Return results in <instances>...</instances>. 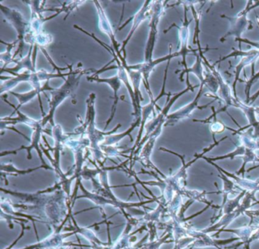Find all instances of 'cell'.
Wrapping results in <instances>:
<instances>
[{
  "label": "cell",
  "instance_id": "30bf717a",
  "mask_svg": "<svg viewBox=\"0 0 259 249\" xmlns=\"http://www.w3.org/2000/svg\"><path fill=\"white\" fill-rule=\"evenodd\" d=\"M170 56H168L165 58H162V59H156V60L148 61L142 63L137 64V65H130V68L131 69L136 70V71H140L142 73V76H143L144 79V85H145V88H146L147 91H148L150 97H153L152 94H151V89H150L149 81H148V78H149L150 74H151L152 70L154 69L155 65L160 62H163V61L169 59Z\"/></svg>",
  "mask_w": 259,
  "mask_h": 249
},
{
  "label": "cell",
  "instance_id": "5b68a950",
  "mask_svg": "<svg viewBox=\"0 0 259 249\" xmlns=\"http://www.w3.org/2000/svg\"><path fill=\"white\" fill-rule=\"evenodd\" d=\"M152 2L151 1H147L145 3H144L143 6L141 8L140 10L137 12V13L135 14L132 18H130V19L127 20L123 24H122L121 27H119V30H122L123 27H125V26L127 25L128 22H130L131 20H133V25H132L131 30H130V33H128L127 37L124 39L123 42L122 44V47H121L120 52L121 53H123L124 58L126 57V52H125V47H126L127 44L130 42L131 38L133 37V34H134L135 31L139 28L140 24L146 19L147 18H148L150 15H151V6H150V5H151ZM153 4V3H152ZM152 6V5H151Z\"/></svg>",
  "mask_w": 259,
  "mask_h": 249
},
{
  "label": "cell",
  "instance_id": "9c48e42d",
  "mask_svg": "<svg viewBox=\"0 0 259 249\" xmlns=\"http://www.w3.org/2000/svg\"><path fill=\"white\" fill-rule=\"evenodd\" d=\"M54 90H55V88H53L49 86V80H48V81H46L44 84L43 86H40L37 88H34L33 91H29V92L28 93H23V94H21V93L13 92V91H11V92L10 93L12 95L14 96V97H16V98L19 100V105L18 106V107H16L18 109H19L22 105L28 103V102L33 100V99L35 97V96H37L39 98V102H40V109H41L42 115H45L43 106H42L41 99H40V93H45V91H54Z\"/></svg>",
  "mask_w": 259,
  "mask_h": 249
},
{
  "label": "cell",
  "instance_id": "7c38bea8",
  "mask_svg": "<svg viewBox=\"0 0 259 249\" xmlns=\"http://www.w3.org/2000/svg\"><path fill=\"white\" fill-rule=\"evenodd\" d=\"M125 68L126 69L127 72H128L132 86H133V90H134L135 97H136L138 108H141L140 100H142V101L144 100L140 90V84L142 79H143V76H142V73H141L140 71L131 69V68H130V65H127L125 67Z\"/></svg>",
  "mask_w": 259,
  "mask_h": 249
},
{
  "label": "cell",
  "instance_id": "7a4b0ae2",
  "mask_svg": "<svg viewBox=\"0 0 259 249\" xmlns=\"http://www.w3.org/2000/svg\"><path fill=\"white\" fill-rule=\"evenodd\" d=\"M69 73L67 74H54V73H49L46 70L41 69L40 71H25L24 72L20 73V74H14V77H4L1 75V80L6 79L7 80H2L1 85H0V93L1 95L4 94V93L11 92L13 88H16L19 84L22 82H28L32 85L33 88H37L39 87L43 86L42 81H48L52 78L55 77H62L65 79L66 76H69Z\"/></svg>",
  "mask_w": 259,
  "mask_h": 249
},
{
  "label": "cell",
  "instance_id": "6da1fadb",
  "mask_svg": "<svg viewBox=\"0 0 259 249\" xmlns=\"http://www.w3.org/2000/svg\"><path fill=\"white\" fill-rule=\"evenodd\" d=\"M69 69V74L67 79L65 80V83L62 85L60 88H55V90L51 91V100L49 102L50 110L49 113L47 116L44 118L42 121V124L45 126L48 121H51V124H54V115L56 109L58 107L59 105L61 104L62 102L64 101L66 98L71 97L74 98L75 96V91L79 85L80 80L81 77L85 73L92 71V69L84 70L82 68H78L76 70H73V65H67Z\"/></svg>",
  "mask_w": 259,
  "mask_h": 249
},
{
  "label": "cell",
  "instance_id": "52a82bcc",
  "mask_svg": "<svg viewBox=\"0 0 259 249\" xmlns=\"http://www.w3.org/2000/svg\"><path fill=\"white\" fill-rule=\"evenodd\" d=\"M94 4L96 6L98 16H99L100 27H101L102 31L110 37L112 44H113V48L114 49L115 52H116V55H117L119 59H125V58H124L123 55L121 53L120 50H119V47L120 46V44H118L117 40L116 39L115 31L113 30V27H112L111 24H110L107 15H106L105 12H104V8L101 6V3H100V2L95 1L94 2Z\"/></svg>",
  "mask_w": 259,
  "mask_h": 249
},
{
  "label": "cell",
  "instance_id": "5bb4252c",
  "mask_svg": "<svg viewBox=\"0 0 259 249\" xmlns=\"http://www.w3.org/2000/svg\"><path fill=\"white\" fill-rule=\"evenodd\" d=\"M40 50H41L42 52H43L44 54L45 55V56H46L47 59H48V60L49 61L50 63L51 64V65L54 66V68H55V69H57V71H58L59 74H61V71H64V70L69 69V68H59L58 66H57L56 65V64L54 63V62H53L52 59H51V58L50 57L49 55H48V53H47L46 50H45V48H40Z\"/></svg>",
  "mask_w": 259,
  "mask_h": 249
},
{
  "label": "cell",
  "instance_id": "8fae6325",
  "mask_svg": "<svg viewBox=\"0 0 259 249\" xmlns=\"http://www.w3.org/2000/svg\"><path fill=\"white\" fill-rule=\"evenodd\" d=\"M33 49H34V46H31L29 52L25 57L21 58L19 59H13V62H16V66L14 68H6L4 69H1V74H4V71L10 73L12 74H18L22 69H25V71H33V72L37 71H36L35 66L33 63V61L31 60Z\"/></svg>",
  "mask_w": 259,
  "mask_h": 249
},
{
  "label": "cell",
  "instance_id": "4fadbf2b",
  "mask_svg": "<svg viewBox=\"0 0 259 249\" xmlns=\"http://www.w3.org/2000/svg\"><path fill=\"white\" fill-rule=\"evenodd\" d=\"M1 43L7 46V51L1 53V55H0V59H1V64H2L1 69H4L8 64H10V62H13L14 58H13V55L11 54V51L16 47V44L19 43V40L17 39L15 42L11 43V44L4 42V40H1Z\"/></svg>",
  "mask_w": 259,
  "mask_h": 249
},
{
  "label": "cell",
  "instance_id": "8992f818",
  "mask_svg": "<svg viewBox=\"0 0 259 249\" xmlns=\"http://www.w3.org/2000/svg\"><path fill=\"white\" fill-rule=\"evenodd\" d=\"M161 3L160 2H153L154 6H151V21L150 24V33L148 37V44L145 50V59L146 62L152 60L153 50H154V43H155L156 34H157V24L158 23L159 18L161 13Z\"/></svg>",
  "mask_w": 259,
  "mask_h": 249
},
{
  "label": "cell",
  "instance_id": "ba28073f",
  "mask_svg": "<svg viewBox=\"0 0 259 249\" xmlns=\"http://www.w3.org/2000/svg\"><path fill=\"white\" fill-rule=\"evenodd\" d=\"M87 79L89 81L108 84L110 88L113 89V94H114V96H113L114 102H113V107H112L111 116H110V119L107 121V124H106V128H107V126L110 124V121L113 119V117H114L115 112H116V106H117L119 98V96H118V92H119V89H120L121 87H122V80L119 78V75H118L117 74H116V75L113 76V77H108V78H101V77H98H98L92 76V77H88Z\"/></svg>",
  "mask_w": 259,
  "mask_h": 249
},
{
  "label": "cell",
  "instance_id": "277c9868",
  "mask_svg": "<svg viewBox=\"0 0 259 249\" xmlns=\"http://www.w3.org/2000/svg\"><path fill=\"white\" fill-rule=\"evenodd\" d=\"M0 9L5 15L7 21L14 27L18 33L19 48L15 53L13 58L15 59L18 54L21 56V58H22V50H23L24 44H25V36L26 34L27 29H28V22L25 21L22 14L19 11L4 6L2 3H0Z\"/></svg>",
  "mask_w": 259,
  "mask_h": 249
},
{
  "label": "cell",
  "instance_id": "3957f363",
  "mask_svg": "<svg viewBox=\"0 0 259 249\" xmlns=\"http://www.w3.org/2000/svg\"><path fill=\"white\" fill-rule=\"evenodd\" d=\"M25 3L28 4L30 6V9H31V20L28 22V27L25 36V43L33 46L35 36L45 32L43 30V26L45 23L53 18H55L61 12H57L55 15L45 18L42 15L41 12L44 11V6L46 2L42 3L40 1H29L25 2Z\"/></svg>",
  "mask_w": 259,
  "mask_h": 249
}]
</instances>
